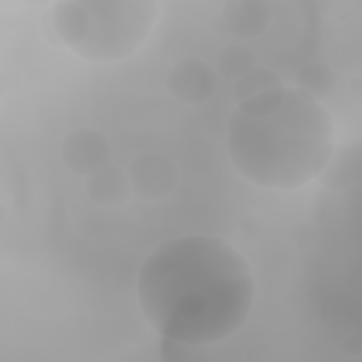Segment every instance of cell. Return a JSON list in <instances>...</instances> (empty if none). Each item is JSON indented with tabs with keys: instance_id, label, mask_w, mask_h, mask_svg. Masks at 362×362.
<instances>
[{
	"instance_id": "1",
	"label": "cell",
	"mask_w": 362,
	"mask_h": 362,
	"mask_svg": "<svg viewBox=\"0 0 362 362\" xmlns=\"http://www.w3.org/2000/svg\"><path fill=\"white\" fill-rule=\"evenodd\" d=\"M136 297L163 341L194 348L221 342L246 322L256 280L246 257L225 239L182 235L143 260Z\"/></svg>"
},
{
	"instance_id": "2",
	"label": "cell",
	"mask_w": 362,
	"mask_h": 362,
	"mask_svg": "<svg viewBox=\"0 0 362 362\" xmlns=\"http://www.w3.org/2000/svg\"><path fill=\"white\" fill-rule=\"evenodd\" d=\"M226 151L247 182L296 189L322 174L335 151L329 112L301 88L276 86L242 100L226 123Z\"/></svg>"
},
{
	"instance_id": "3",
	"label": "cell",
	"mask_w": 362,
	"mask_h": 362,
	"mask_svg": "<svg viewBox=\"0 0 362 362\" xmlns=\"http://www.w3.org/2000/svg\"><path fill=\"white\" fill-rule=\"evenodd\" d=\"M158 14L153 0H76L55 3L49 20L58 41L74 55L110 64L146 44Z\"/></svg>"
}]
</instances>
